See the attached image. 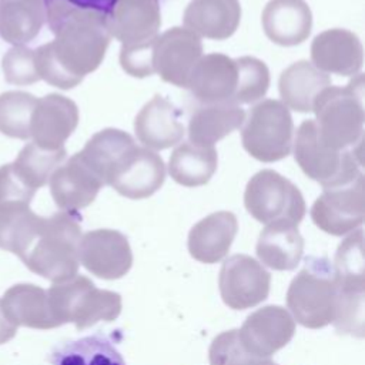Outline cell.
I'll return each mask as SVG.
<instances>
[{
  "instance_id": "f35d334b",
  "label": "cell",
  "mask_w": 365,
  "mask_h": 365,
  "mask_svg": "<svg viewBox=\"0 0 365 365\" xmlns=\"http://www.w3.org/2000/svg\"><path fill=\"white\" fill-rule=\"evenodd\" d=\"M155 40V38H154ZM154 40L137 46H123L120 53V64L125 73L133 77L153 76V43Z\"/></svg>"
},
{
  "instance_id": "8fae6325",
  "label": "cell",
  "mask_w": 365,
  "mask_h": 365,
  "mask_svg": "<svg viewBox=\"0 0 365 365\" xmlns=\"http://www.w3.org/2000/svg\"><path fill=\"white\" fill-rule=\"evenodd\" d=\"M220 294L224 304L232 309L252 308L269 294V272L250 255L228 257L220 269Z\"/></svg>"
},
{
  "instance_id": "277c9868",
  "label": "cell",
  "mask_w": 365,
  "mask_h": 365,
  "mask_svg": "<svg viewBox=\"0 0 365 365\" xmlns=\"http://www.w3.org/2000/svg\"><path fill=\"white\" fill-rule=\"evenodd\" d=\"M338 287L334 268L324 257H311L294 277L287 291V305L294 321L309 329L334 322Z\"/></svg>"
},
{
  "instance_id": "30bf717a",
  "label": "cell",
  "mask_w": 365,
  "mask_h": 365,
  "mask_svg": "<svg viewBox=\"0 0 365 365\" xmlns=\"http://www.w3.org/2000/svg\"><path fill=\"white\" fill-rule=\"evenodd\" d=\"M314 224L327 234L346 235L365 218V178L361 173L348 184L324 188L311 208Z\"/></svg>"
},
{
  "instance_id": "9c48e42d",
  "label": "cell",
  "mask_w": 365,
  "mask_h": 365,
  "mask_svg": "<svg viewBox=\"0 0 365 365\" xmlns=\"http://www.w3.org/2000/svg\"><path fill=\"white\" fill-rule=\"evenodd\" d=\"M292 144L295 161L304 174L324 188L348 184L361 174L352 153L335 150L321 143L314 120L301 123Z\"/></svg>"
},
{
  "instance_id": "74e56055",
  "label": "cell",
  "mask_w": 365,
  "mask_h": 365,
  "mask_svg": "<svg viewBox=\"0 0 365 365\" xmlns=\"http://www.w3.org/2000/svg\"><path fill=\"white\" fill-rule=\"evenodd\" d=\"M36 190L30 188L16 173L13 164L0 167V207L7 204H30Z\"/></svg>"
},
{
  "instance_id": "ba28073f",
  "label": "cell",
  "mask_w": 365,
  "mask_h": 365,
  "mask_svg": "<svg viewBox=\"0 0 365 365\" xmlns=\"http://www.w3.org/2000/svg\"><path fill=\"white\" fill-rule=\"evenodd\" d=\"M244 205L251 217L265 225H298L305 215V201L298 187L274 170H262L251 177L245 187Z\"/></svg>"
},
{
  "instance_id": "e0dca14e",
  "label": "cell",
  "mask_w": 365,
  "mask_h": 365,
  "mask_svg": "<svg viewBox=\"0 0 365 365\" xmlns=\"http://www.w3.org/2000/svg\"><path fill=\"white\" fill-rule=\"evenodd\" d=\"M78 124L76 103L60 94H47L37 98L31 114L30 137L46 150H58Z\"/></svg>"
},
{
  "instance_id": "ffe728a7",
  "label": "cell",
  "mask_w": 365,
  "mask_h": 365,
  "mask_svg": "<svg viewBox=\"0 0 365 365\" xmlns=\"http://www.w3.org/2000/svg\"><path fill=\"white\" fill-rule=\"evenodd\" d=\"M187 87L202 104L234 103L237 88L235 60L220 53L201 57L191 71Z\"/></svg>"
},
{
  "instance_id": "b9f144b4",
  "label": "cell",
  "mask_w": 365,
  "mask_h": 365,
  "mask_svg": "<svg viewBox=\"0 0 365 365\" xmlns=\"http://www.w3.org/2000/svg\"><path fill=\"white\" fill-rule=\"evenodd\" d=\"M275 365H277V364H275Z\"/></svg>"
},
{
  "instance_id": "9a60e30c",
  "label": "cell",
  "mask_w": 365,
  "mask_h": 365,
  "mask_svg": "<svg viewBox=\"0 0 365 365\" xmlns=\"http://www.w3.org/2000/svg\"><path fill=\"white\" fill-rule=\"evenodd\" d=\"M165 180L163 158L153 150L133 148L108 178L107 185L123 197L141 200L153 195Z\"/></svg>"
},
{
  "instance_id": "836d02e7",
  "label": "cell",
  "mask_w": 365,
  "mask_h": 365,
  "mask_svg": "<svg viewBox=\"0 0 365 365\" xmlns=\"http://www.w3.org/2000/svg\"><path fill=\"white\" fill-rule=\"evenodd\" d=\"M37 98L24 91L0 94V133L13 138H30L31 114Z\"/></svg>"
},
{
  "instance_id": "d6a6232c",
  "label": "cell",
  "mask_w": 365,
  "mask_h": 365,
  "mask_svg": "<svg viewBox=\"0 0 365 365\" xmlns=\"http://www.w3.org/2000/svg\"><path fill=\"white\" fill-rule=\"evenodd\" d=\"M64 158V147L58 150H46L34 143H29L23 147L11 164L20 178L30 188L37 191V188L43 187L50 180V175L63 163Z\"/></svg>"
},
{
  "instance_id": "7c38bea8",
  "label": "cell",
  "mask_w": 365,
  "mask_h": 365,
  "mask_svg": "<svg viewBox=\"0 0 365 365\" xmlns=\"http://www.w3.org/2000/svg\"><path fill=\"white\" fill-rule=\"evenodd\" d=\"M201 54L202 44L197 34L185 27H173L157 36L153 43V70L164 81L187 87Z\"/></svg>"
},
{
  "instance_id": "d590c367",
  "label": "cell",
  "mask_w": 365,
  "mask_h": 365,
  "mask_svg": "<svg viewBox=\"0 0 365 365\" xmlns=\"http://www.w3.org/2000/svg\"><path fill=\"white\" fill-rule=\"evenodd\" d=\"M210 365H275L271 358H261L244 349L238 338V329H230L217 335L208 349Z\"/></svg>"
},
{
  "instance_id": "5bb4252c",
  "label": "cell",
  "mask_w": 365,
  "mask_h": 365,
  "mask_svg": "<svg viewBox=\"0 0 365 365\" xmlns=\"http://www.w3.org/2000/svg\"><path fill=\"white\" fill-rule=\"evenodd\" d=\"M295 334V321L279 305L262 307L247 317L238 329L244 349L261 358H269L284 348Z\"/></svg>"
},
{
  "instance_id": "7402d4cb",
  "label": "cell",
  "mask_w": 365,
  "mask_h": 365,
  "mask_svg": "<svg viewBox=\"0 0 365 365\" xmlns=\"http://www.w3.org/2000/svg\"><path fill=\"white\" fill-rule=\"evenodd\" d=\"M265 36L279 46L304 43L312 27V14L304 0H269L262 10Z\"/></svg>"
},
{
  "instance_id": "3957f363",
  "label": "cell",
  "mask_w": 365,
  "mask_h": 365,
  "mask_svg": "<svg viewBox=\"0 0 365 365\" xmlns=\"http://www.w3.org/2000/svg\"><path fill=\"white\" fill-rule=\"evenodd\" d=\"M364 76L346 87L329 86L317 97L312 111L318 138L327 147L344 150L364 138Z\"/></svg>"
},
{
  "instance_id": "5b68a950",
  "label": "cell",
  "mask_w": 365,
  "mask_h": 365,
  "mask_svg": "<svg viewBox=\"0 0 365 365\" xmlns=\"http://www.w3.org/2000/svg\"><path fill=\"white\" fill-rule=\"evenodd\" d=\"M51 315L57 325L71 322L86 329L100 321H114L121 312L120 294L100 289L84 275L56 282L47 289Z\"/></svg>"
},
{
  "instance_id": "60d3db41",
  "label": "cell",
  "mask_w": 365,
  "mask_h": 365,
  "mask_svg": "<svg viewBox=\"0 0 365 365\" xmlns=\"http://www.w3.org/2000/svg\"><path fill=\"white\" fill-rule=\"evenodd\" d=\"M70 1L80 6V7L94 9V10L106 13L110 9V6L113 4L114 0H70Z\"/></svg>"
},
{
  "instance_id": "1f68e13d",
  "label": "cell",
  "mask_w": 365,
  "mask_h": 365,
  "mask_svg": "<svg viewBox=\"0 0 365 365\" xmlns=\"http://www.w3.org/2000/svg\"><path fill=\"white\" fill-rule=\"evenodd\" d=\"M217 151L214 147H201L192 143L180 144L168 161L171 178L184 187L207 184L217 170Z\"/></svg>"
},
{
  "instance_id": "8992f818",
  "label": "cell",
  "mask_w": 365,
  "mask_h": 365,
  "mask_svg": "<svg viewBox=\"0 0 365 365\" xmlns=\"http://www.w3.org/2000/svg\"><path fill=\"white\" fill-rule=\"evenodd\" d=\"M338 302L334 327L352 336H364L365 319V257L364 231H352L338 247L334 259Z\"/></svg>"
},
{
  "instance_id": "603a6c76",
  "label": "cell",
  "mask_w": 365,
  "mask_h": 365,
  "mask_svg": "<svg viewBox=\"0 0 365 365\" xmlns=\"http://www.w3.org/2000/svg\"><path fill=\"white\" fill-rule=\"evenodd\" d=\"M237 231L238 221L232 212H212L190 230L188 251L200 262H218L228 254Z\"/></svg>"
},
{
  "instance_id": "ab89813d",
  "label": "cell",
  "mask_w": 365,
  "mask_h": 365,
  "mask_svg": "<svg viewBox=\"0 0 365 365\" xmlns=\"http://www.w3.org/2000/svg\"><path fill=\"white\" fill-rule=\"evenodd\" d=\"M17 332V327L10 324L6 317L3 315L1 312V308H0V345L10 341Z\"/></svg>"
},
{
  "instance_id": "4fadbf2b",
  "label": "cell",
  "mask_w": 365,
  "mask_h": 365,
  "mask_svg": "<svg viewBox=\"0 0 365 365\" xmlns=\"http://www.w3.org/2000/svg\"><path fill=\"white\" fill-rule=\"evenodd\" d=\"M78 261L93 275L103 279H118L133 265V252L124 234L98 228L81 235Z\"/></svg>"
},
{
  "instance_id": "f1b7e54d",
  "label": "cell",
  "mask_w": 365,
  "mask_h": 365,
  "mask_svg": "<svg viewBox=\"0 0 365 365\" xmlns=\"http://www.w3.org/2000/svg\"><path fill=\"white\" fill-rule=\"evenodd\" d=\"M47 19L44 0H0V37L14 46L33 40Z\"/></svg>"
},
{
  "instance_id": "d4e9b609",
  "label": "cell",
  "mask_w": 365,
  "mask_h": 365,
  "mask_svg": "<svg viewBox=\"0 0 365 365\" xmlns=\"http://www.w3.org/2000/svg\"><path fill=\"white\" fill-rule=\"evenodd\" d=\"M0 308L6 319L16 327L34 329L58 327L50 311L47 291L33 284H17L9 288L0 299Z\"/></svg>"
},
{
  "instance_id": "2e32d148",
  "label": "cell",
  "mask_w": 365,
  "mask_h": 365,
  "mask_svg": "<svg viewBox=\"0 0 365 365\" xmlns=\"http://www.w3.org/2000/svg\"><path fill=\"white\" fill-rule=\"evenodd\" d=\"M111 37L123 46H137L154 40L161 26L158 0H114L106 11Z\"/></svg>"
},
{
  "instance_id": "d6986e66",
  "label": "cell",
  "mask_w": 365,
  "mask_h": 365,
  "mask_svg": "<svg viewBox=\"0 0 365 365\" xmlns=\"http://www.w3.org/2000/svg\"><path fill=\"white\" fill-rule=\"evenodd\" d=\"M311 58L314 66L324 73L356 76L362 68L364 48L352 31L329 29L312 40Z\"/></svg>"
},
{
  "instance_id": "4316f807",
  "label": "cell",
  "mask_w": 365,
  "mask_h": 365,
  "mask_svg": "<svg viewBox=\"0 0 365 365\" xmlns=\"http://www.w3.org/2000/svg\"><path fill=\"white\" fill-rule=\"evenodd\" d=\"M329 86H332V83L328 74L305 60L287 67L281 73L278 83L284 104L298 113L312 111L317 97Z\"/></svg>"
},
{
  "instance_id": "ac0fdd59",
  "label": "cell",
  "mask_w": 365,
  "mask_h": 365,
  "mask_svg": "<svg viewBox=\"0 0 365 365\" xmlns=\"http://www.w3.org/2000/svg\"><path fill=\"white\" fill-rule=\"evenodd\" d=\"M48 181L54 202L58 208L68 212H76L90 205L103 187L101 180L80 153H76L64 164L58 165Z\"/></svg>"
},
{
  "instance_id": "83f0119b",
  "label": "cell",
  "mask_w": 365,
  "mask_h": 365,
  "mask_svg": "<svg viewBox=\"0 0 365 365\" xmlns=\"http://www.w3.org/2000/svg\"><path fill=\"white\" fill-rule=\"evenodd\" d=\"M245 111L235 103L204 104L197 108L188 121L190 143L201 147H214L217 141L244 124Z\"/></svg>"
},
{
  "instance_id": "cb8c5ba5",
  "label": "cell",
  "mask_w": 365,
  "mask_h": 365,
  "mask_svg": "<svg viewBox=\"0 0 365 365\" xmlns=\"http://www.w3.org/2000/svg\"><path fill=\"white\" fill-rule=\"evenodd\" d=\"M241 6L238 0H191L184 11L185 29L198 37L225 40L240 24Z\"/></svg>"
},
{
  "instance_id": "484cf974",
  "label": "cell",
  "mask_w": 365,
  "mask_h": 365,
  "mask_svg": "<svg viewBox=\"0 0 365 365\" xmlns=\"http://www.w3.org/2000/svg\"><path fill=\"white\" fill-rule=\"evenodd\" d=\"M298 225L274 222L265 225L257 241L259 261L275 271H291L299 264L304 252V238Z\"/></svg>"
},
{
  "instance_id": "4dcf8cb0",
  "label": "cell",
  "mask_w": 365,
  "mask_h": 365,
  "mask_svg": "<svg viewBox=\"0 0 365 365\" xmlns=\"http://www.w3.org/2000/svg\"><path fill=\"white\" fill-rule=\"evenodd\" d=\"M48 361L51 365H125L120 351L103 334H94L56 345Z\"/></svg>"
},
{
  "instance_id": "f546056e",
  "label": "cell",
  "mask_w": 365,
  "mask_h": 365,
  "mask_svg": "<svg viewBox=\"0 0 365 365\" xmlns=\"http://www.w3.org/2000/svg\"><path fill=\"white\" fill-rule=\"evenodd\" d=\"M134 147L137 144L128 133L118 128H104L96 133L78 153L104 185Z\"/></svg>"
},
{
  "instance_id": "6da1fadb",
  "label": "cell",
  "mask_w": 365,
  "mask_h": 365,
  "mask_svg": "<svg viewBox=\"0 0 365 365\" xmlns=\"http://www.w3.org/2000/svg\"><path fill=\"white\" fill-rule=\"evenodd\" d=\"M80 240L76 212L40 217L29 204L0 207V248L16 254L30 271L54 284L77 275Z\"/></svg>"
},
{
  "instance_id": "7a4b0ae2",
  "label": "cell",
  "mask_w": 365,
  "mask_h": 365,
  "mask_svg": "<svg viewBox=\"0 0 365 365\" xmlns=\"http://www.w3.org/2000/svg\"><path fill=\"white\" fill-rule=\"evenodd\" d=\"M47 20L54 40L34 50L38 77L58 88H73L106 56L111 38L106 13L70 0H50Z\"/></svg>"
},
{
  "instance_id": "8d00e7d4",
  "label": "cell",
  "mask_w": 365,
  "mask_h": 365,
  "mask_svg": "<svg viewBox=\"0 0 365 365\" xmlns=\"http://www.w3.org/2000/svg\"><path fill=\"white\" fill-rule=\"evenodd\" d=\"M1 68L6 81L10 84L27 86L40 80L36 67L34 50L24 46H14L10 48L1 60Z\"/></svg>"
},
{
  "instance_id": "52a82bcc",
  "label": "cell",
  "mask_w": 365,
  "mask_h": 365,
  "mask_svg": "<svg viewBox=\"0 0 365 365\" xmlns=\"http://www.w3.org/2000/svg\"><path fill=\"white\" fill-rule=\"evenodd\" d=\"M292 135L289 108L278 100H264L254 106L241 131L245 151L262 163L285 158L292 148Z\"/></svg>"
},
{
  "instance_id": "e575fe53",
  "label": "cell",
  "mask_w": 365,
  "mask_h": 365,
  "mask_svg": "<svg viewBox=\"0 0 365 365\" xmlns=\"http://www.w3.org/2000/svg\"><path fill=\"white\" fill-rule=\"evenodd\" d=\"M237 88L234 103L250 104L265 96L269 86V71L264 61L244 56L235 58Z\"/></svg>"
},
{
  "instance_id": "44dd1931",
  "label": "cell",
  "mask_w": 365,
  "mask_h": 365,
  "mask_svg": "<svg viewBox=\"0 0 365 365\" xmlns=\"http://www.w3.org/2000/svg\"><path fill=\"white\" fill-rule=\"evenodd\" d=\"M134 131L145 148L164 150L178 144L185 130L180 121L178 108L155 94L135 115Z\"/></svg>"
}]
</instances>
